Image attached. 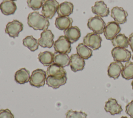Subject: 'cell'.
<instances>
[{
	"label": "cell",
	"instance_id": "12",
	"mask_svg": "<svg viewBox=\"0 0 133 118\" xmlns=\"http://www.w3.org/2000/svg\"><path fill=\"white\" fill-rule=\"evenodd\" d=\"M70 58V66L72 71L75 72L83 70L85 65L84 59L79 56L77 53L72 54Z\"/></svg>",
	"mask_w": 133,
	"mask_h": 118
},
{
	"label": "cell",
	"instance_id": "22",
	"mask_svg": "<svg viewBox=\"0 0 133 118\" xmlns=\"http://www.w3.org/2000/svg\"><path fill=\"white\" fill-rule=\"evenodd\" d=\"M66 76L62 78H57L52 76H48L46 78V84L54 89L59 88L60 86L64 85L66 83Z\"/></svg>",
	"mask_w": 133,
	"mask_h": 118
},
{
	"label": "cell",
	"instance_id": "9",
	"mask_svg": "<svg viewBox=\"0 0 133 118\" xmlns=\"http://www.w3.org/2000/svg\"><path fill=\"white\" fill-rule=\"evenodd\" d=\"M121 31V28L118 23L115 21H111L106 24L103 33L107 40H112L119 34Z\"/></svg>",
	"mask_w": 133,
	"mask_h": 118
},
{
	"label": "cell",
	"instance_id": "4",
	"mask_svg": "<svg viewBox=\"0 0 133 118\" xmlns=\"http://www.w3.org/2000/svg\"><path fill=\"white\" fill-rule=\"evenodd\" d=\"M59 3L56 0H46L44 2L41 11L42 15L51 19L57 11Z\"/></svg>",
	"mask_w": 133,
	"mask_h": 118
},
{
	"label": "cell",
	"instance_id": "31",
	"mask_svg": "<svg viewBox=\"0 0 133 118\" xmlns=\"http://www.w3.org/2000/svg\"><path fill=\"white\" fill-rule=\"evenodd\" d=\"M0 118H14V115L8 109H1Z\"/></svg>",
	"mask_w": 133,
	"mask_h": 118
},
{
	"label": "cell",
	"instance_id": "16",
	"mask_svg": "<svg viewBox=\"0 0 133 118\" xmlns=\"http://www.w3.org/2000/svg\"><path fill=\"white\" fill-rule=\"evenodd\" d=\"M46 75L47 76L62 78L66 76V71L63 67L53 63L48 67Z\"/></svg>",
	"mask_w": 133,
	"mask_h": 118
},
{
	"label": "cell",
	"instance_id": "34",
	"mask_svg": "<svg viewBox=\"0 0 133 118\" xmlns=\"http://www.w3.org/2000/svg\"><path fill=\"white\" fill-rule=\"evenodd\" d=\"M131 86H132V89L133 90V80H132V82H131Z\"/></svg>",
	"mask_w": 133,
	"mask_h": 118
},
{
	"label": "cell",
	"instance_id": "37",
	"mask_svg": "<svg viewBox=\"0 0 133 118\" xmlns=\"http://www.w3.org/2000/svg\"><path fill=\"white\" fill-rule=\"evenodd\" d=\"M132 60H133V55H132Z\"/></svg>",
	"mask_w": 133,
	"mask_h": 118
},
{
	"label": "cell",
	"instance_id": "35",
	"mask_svg": "<svg viewBox=\"0 0 133 118\" xmlns=\"http://www.w3.org/2000/svg\"><path fill=\"white\" fill-rule=\"evenodd\" d=\"M120 118H128V117H127V116H122V117H121Z\"/></svg>",
	"mask_w": 133,
	"mask_h": 118
},
{
	"label": "cell",
	"instance_id": "25",
	"mask_svg": "<svg viewBox=\"0 0 133 118\" xmlns=\"http://www.w3.org/2000/svg\"><path fill=\"white\" fill-rule=\"evenodd\" d=\"M77 54L84 60L89 58L92 55V50L83 43H79L76 48Z\"/></svg>",
	"mask_w": 133,
	"mask_h": 118
},
{
	"label": "cell",
	"instance_id": "33",
	"mask_svg": "<svg viewBox=\"0 0 133 118\" xmlns=\"http://www.w3.org/2000/svg\"><path fill=\"white\" fill-rule=\"evenodd\" d=\"M129 45L130 46V49H131V51L133 52V33H131L129 35Z\"/></svg>",
	"mask_w": 133,
	"mask_h": 118
},
{
	"label": "cell",
	"instance_id": "10",
	"mask_svg": "<svg viewBox=\"0 0 133 118\" xmlns=\"http://www.w3.org/2000/svg\"><path fill=\"white\" fill-rule=\"evenodd\" d=\"M54 35L50 30L43 31L41 34V37L38 39L39 45L43 48H51L54 44Z\"/></svg>",
	"mask_w": 133,
	"mask_h": 118
},
{
	"label": "cell",
	"instance_id": "36",
	"mask_svg": "<svg viewBox=\"0 0 133 118\" xmlns=\"http://www.w3.org/2000/svg\"><path fill=\"white\" fill-rule=\"evenodd\" d=\"M10 1H17V0H10Z\"/></svg>",
	"mask_w": 133,
	"mask_h": 118
},
{
	"label": "cell",
	"instance_id": "8",
	"mask_svg": "<svg viewBox=\"0 0 133 118\" xmlns=\"http://www.w3.org/2000/svg\"><path fill=\"white\" fill-rule=\"evenodd\" d=\"M23 30V24L17 20H14L6 24L5 31L10 37L15 38L19 36V33Z\"/></svg>",
	"mask_w": 133,
	"mask_h": 118
},
{
	"label": "cell",
	"instance_id": "24",
	"mask_svg": "<svg viewBox=\"0 0 133 118\" xmlns=\"http://www.w3.org/2000/svg\"><path fill=\"white\" fill-rule=\"evenodd\" d=\"M112 45L114 47L126 48L129 46V39L124 34H118L111 40Z\"/></svg>",
	"mask_w": 133,
	"mask_h": 118
},
{
	"label": "cell",
	"instance_id": "28",
	"mask_svg": "<svg viewBox=\"0 0 133 118\" xmlns=\"http://www.w3.org/2000/svg\"><path fill=\"white\" fill-rule=\"evenodd\" d=\"M122 77L126 80L133 79V62L128 61L126 62L121 73Z\"/></svg>",
	"mask_w": 133,
	"mask_h": 118
},
{
	"label": "cell",
	"instance_id": "15",
	"mask_svg": "<svg viewBox=\"0 0 133 118\" xmlns=\"http://www.w3.org/2000/svg\"><path fill=\"white\" fill-rule=\"evenodd\" d=\"M91 11L96 16L101 17H107L110 12L109 8L103 1L96 2L91 7Z\"/></svg>",
	"mask_w": 133,
	"mask_h": 118
},
{
	"label": "cell",
	"instance_id": "20",
	"mask_svg": "<svg viewBox=\"0 0 133 118\" xmlns=\"http://www.w3.org/2000/svg\"><path fill=\"white\" fill-rule=\"evenodd\" d=\"M15 81L20 84H24L29 81L30 78V71L25 68L18 70L15 74Z\"/></svg>",
	"mask_w": 133,
	"mask_h": 118
},
{
	"label": "cell",
	"instance_id": "5",
	"mask_svg": "<svg viewBox=\"0 0 133 118\" xmlns=\"http://www.w3.org/2000/svg\"><path fill=\"white\" fill-rule=\"evenodd\" d=\"M101 42L102 38L100 35L94 32L88 33L83 38V43L94 50L101 47Z\"/></svg>",
	"mask_w": 133,
	"mask_h": 118
},
{
	"label": "cell",
	"instance_id": "19",
	"mask_svg": "<svg viewBox=\"0 0 133 118\" xmlns=\"http://www.w3.org/2000/svg\"><path fill=\"white\" fill-rule=\"evenodd\" d=\"M73 19L67 16H58L55 20V26L60 30H65L72 26Z\"/></svg>",
	"mask_w": 133,
	"mask_h": 118
},
{
	"label": "cell",
	"instance_id": "14",
	"mask_svg": "<svg viewBox=\"0 0 133 118\" xmlns=\"http://www.w3.org/2000/svg\"><path fill=\"white\" fill-rule=\"evenodd\" d=\"M104 110L111 115L120 114L123 111L122 106L117 103V101L112 98H110L105 103Z\"/></svg>",
	"mask_w": 133,
	"mask_h": 118
},
{
	"label": "cell",
	"instance_id": "7",
	"mask_svg": "<svg viewBox=\"0 0 133 118\" xmlns=\"http://www.w3.org/2000/svg\"><path fill=\"white\" fill-rule=\"evenodd\" d=\"M71 44L65 36H61L54 42V48L56 52L68 54L71 51Z\"/></svg>",
	"mask_w": 133,
	"mask_h": 118
},
{
	"label": "cell",
	"instance_id": "11",
	"mask_svg": "<svg viewBox=\"0 0 133 118\" xmlns=\"http://www.w3.org/2000/svg\"><path fill=\"white\" fill-rule=\"evenodd\" d=\"M111 16L115 22L118 24H123L127 22L128 13L123 8L115 6L111 9Z\"/></svg>",
	"mask_w": 133,
	"mask_h": 118
},
{
	"label": "cell",
	"instance_id": "30",
	"mask_svg": "<svg viewBox=\"0 0 133 118\" xmlns=\"http://www.w3.org/2000/svg\"><path fill=\"white\" fill-rule=\"evenodd\" d=\"M45 0H27L28 6L33 10H37L42 7Z\"/></svg>",
	"mask_w": 133,
	"mask_h": 118
},
{
	"label": "cell",
	"instance_id": "1",
	"mask_svg": "<svg viewBox=\"0 0 133 118\" xmlns=\"http://www.w3.org/2000/svg\"><path fill=\"white\" fill-rule=\"evenodd\" d=\"M28 25L34 30H46L48 28L50 23L48 19L37 11L30 12L27 18Z\"/></svg>",
	"mask_w": 133,
	"mask_h": 118
},
{
	"label": "cell",
	"instance_id": "26",
	"mask_svg": "<svg viewBox=\"0 0 133 118\" xmlns=\"http://www.w3.org/2000/svg\"><path fill=\"white\" fill-rule=\"evenodd\" d=\"M70 58L68 54L55 52L54 63L64 67L70 65Z\"/></svg>",
	"mask_w": 133,
	"mask_h": 118
},
{
	"label": "cell",
	"instance_id": "23",
	"mask_svg": "<svg viewBox=\"0 0 133 118\" xmlns=\"http://www.w3.org/2000/svg\"><path fill=\"white\" fill-rule=\"evenodd\" d=\"M38 60L44 66H49L54 63V54L47 51L41 52L38 55Z\"/></svg>",
	"mask_w": 133,
	"mask_h": 118
},
{
	"label": "cell",
	"instance_id": "2",
	"mask_svg": "<svg viewBox=\"0 0 133 118\" xmlns=\"http://www.w3.org/2000/svg\"><path fill=\"white\" fill-rule=\"evenodd\" d=\"M46 72L42 69L33 70L30 76L29 83L33 86L39 88L45 85L46 80Z\"/></svg>",
	"mask_w": 133,
	"mask_h": 118
},
{
	"label": "cell",
	"instance_id": "27",
	"mask_svg": "<svg viewBox=\"0 0 133 118\" xmlns=\"http://www.w3.org/2000/svg\"><path fill=\"white\" fill-rule=\"evenodd\" d=\"M22 43L24 46L27 47L32 52L36 51L38 48V40L32 35L25 37L22 40Z\"/></svg>",
	"mask_w": 133,
	"mask_h": 118
},
{
	"label": "cell",
	"instance_id": "21",
	"mask_svg": "<svg viewBox=\"0 0 133 118\" xmlns=\"http://www.w3.org/2000/svg\"><path fill=\"white\" fill-rule=\"evenodd\" d=\"M73 8L74 6L72 3L65 1L59 4L57 12L59 16L69 17L73 13Z\"/></svg>",
	"mask_w": 133,
	"mask_h": 118
},
{
	"label": "cell",
	"instance_id": "17",
	"mask_svg": "<svg viewBox=\"0 0 133 118\" xmlns=\"http://www.w3.org/2000/svg\"><path fill=\"white\" fill-rule=\"evenodd\" d=\"M63 33L64 36L71 43H73L77 41L79 39L81 35L80 29L76 26H71L64 30Z\"/></svg>",
	"mask_w": 133,
	"mask_h": 118
},
{
	"label": "cell",
	"instance_id": "3",
	"mask_svg": "<svg viewBox=\"0 0 133 118\" xmlns=\"http://www.w3.org/2000/svg\"><path fill=\"white\" fill-rule=\"evenodd\" d=\"M87 25L94 33L100 35L103 33L106 24L102 17L96 16L88 19Z\"/></svg>",
	"mask_w": 133,
	"mask_h": 118
},
{
	"label": "cell",
	"instance_id": "6",
	"mask_svg": "<svg viewBox=\"0 0 133 118\" xmlns=\"http://www.w3.org/2000/svg\"><path fill=\"white\" fill-rule=\"evenodd\" d=\"M111 55L114 61L127 62L129 61L131 54V52L126 48L114 47L111 50Z\"/></svg>",
	"mask_w": 133,
	"mask_h": 118
},
{
	"label": "cell",
	"instance_id": "29",
	"mask_svg": "<svg viewBox=\"0 0 133 118\" xmlns=\"http://www.w3.org/2000/svg\"><path fill=\"white\" fill-rule=\"evenodd\" d=\"M87 114L82 111L68 110L65 113V118H87Z\"/></svg>",
	"mask_w": 133,
	"mask_h": 118
},
{
	"label": "cell",
	"instance_id": "18",
	"mask_svg": "<svg viewBox=\"0 0 133 118\" xmlns=\"http://www.w3.org/2000/svg\"><path fill=\"white\" fill-rule=\"evenodd\" d=\"M0 9L3 14L9 16L15 13L17 9V6L13 1L3 0L0 4Z\"/></svg>",
	"mask_w": 133,
	"mask_h": 118
},
{
	"label": "cell",
	"instance_id": "32",
	"mask_svg": "<svg viewBox=\"0 0 133 118\" xmlns=\"http://www.w3.org/2000/svg\"><path fill=\"white\" fill-rule=\"evenodd\" d=\"M125 112L130 118H133V100L126 106Z\"/></svg>",
	"mask_w": 133,
	"mask_h": 118
},
{
	"label": "cell",
	"instance_id": "13",
	"mask_svg": "<svg viewBox=\"0 0 133 118\" xmlns=\"http://www.w3.org/2000/svg\"><path fill=\"white\" fill-rule=\"evenodd\" d=\"M123 67L124 65L122 62L114 61L111 63L107 70L108 76L114 80L118 79L122 73Z\"/></svg>",
	"mask_w": 133,
	"mask_h": 118
}]
</instances>
